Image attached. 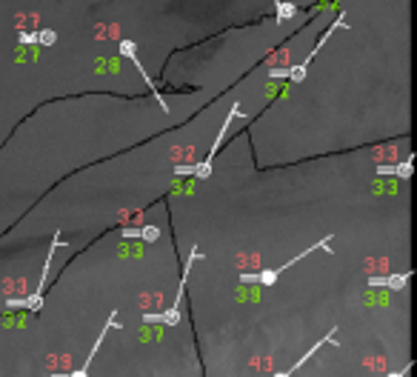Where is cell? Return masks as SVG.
I'll return each mask as SVG.
<instances>
[{"instance_id":"cell-12","label":"cell","mask_w":417,"mask_h":377,"mask_svg":"<svg viewBox=\"0 0 417 377\" xmlns=\"http://www.w3.org/2000/svg\"><path fill=\"white\" fill-rule=\"evenodd\" d=\"M294 15H297V6H294V3H283V0L277 3V18L280 20H289V18H294Z\"/></svg>"},{"instance_id":"cell-7","label":"cell","mask_w":417,"mask_h":377,"mask_svg":"<svg viewBox=\"0 0 417 377\" xmlns=\"http://www.w3.org/2000/svg\"><path fill=\"white\" fill-rule=\"evenodd\" d=\"M120 54L132 60V66H134V69H137V71H140V74H143V80H146V86H149V92H151V95H154V97H157V103L163 106L166 112H169V106H166V97H160V92H157V86H154V80L149 78V71H146V66H143V63L137 60V54H134V43H132V40H120Z\"/></svg>"},{"instance_id":"cell-15","label":"cell","mask_w":417,"mask_h":377,"mask_svg":"<svg viewBox=\"0 0 417 377\" xmlns=\"http://www.w3.org/2000/svg\"><path fill=\"white\" fill-rule=\"evenodd\" d=\"M408 368H411V366H406L403 371H389V374H369V377H406V374H408Z\"/></svg>"},{"instance_id":"cell-3","label":"cell","mask_w":417,"mask_h":377,"mask_svg":"<svg viewBox=\"0 0 417 377\" xmlns=\"http://www.w3.org/2000/svg\"><path fill=\"white\" fill-rule=\"evenodd\" d=\"M328 243H331V237H323V240H317L314 246H309V249H303L300 255H294L292 260H286L280 269H263V272H246V274H240V283H260V286H275L277 283V277L286 272V269H292L294 263H300L303 257H309L311 252H317V249H326V252H331L328 249Z\"/></svg>"},{"instance_id":"cell-1","label":"cell","mask_w":417,"mask_h":377,"mask_svg":"<svg viewBox=\"0 0 417 377\" xmlns=\"http://www.w3.org/2000/svg\"><path fill=\"white\" fill-rule=\"evenodd\" d=\"M240 103H234L231 106V112H229V117L223 120V126H220V132H217V140L212 143V152L206 155L200 163H189V166H175V175H189V177H200V180H206V177L212 175V160H214V155H217V149L223 146V140H226V134H229V126H231V120L234 117H240Z\"/></svg>"},{"instance_id":"cell-11","label":"cell","mask_w":417,"mask_h":377,"mask_svg":"<svg viewBox=\"0 0 417 377\" xmlns=\"http://www.w3.org/2000/svg\"><path fill=\"white\" fill-rule=\"evenodd\" d=\"M123 237H143L146 243H154L160 237V229L157 226H137V229H120Z\"/></svg>"},{"instance_id":"cell-4","label":"cell","mask_w":417,"mask_h":377,"mask_svg":"<svg viewBox=\"0 0 417 377\" xmlns=\"http://www.w3.org/2000/svg\"><path fill=\"white\" fill-rule=\"evenodd\" d=\"M57 249H63V237L60 235L52 237V249H49V255H46V266H43V272H40V283H37L35 294H29V297H12L6 306L9 309H29V312H40V309H43V291H46L49 272H52V255L57 252Z\"/></svg>"},{"instance_id":"cell-5","label":"cell","mask_w":417,"mask_h":377,"mask_svg":"<svg viewBox=\"0 0 417 377\" xmlns=\"http://www.w3.org/2000/svg\"><path fill=\"white\" fill-rule=\"evenodd\" d=\"M346 26H349V23H346V18H338L335 23H331V29H326V35L320 37V43L314 46V49H311V54H309V57H306V60L300 63V66H292V69H272V71H269V78H272V80H277V78H289L292 83H300V80L306 78V71H309V63L314 60V54H317L320 49L326 46V40H328L331 35H335L338 29H346Z\"/></svg>"},{"instance_id":"cell-13","label":"cell","mask_w":417,"mask_h":377,"mask_svg":"<svg viewBox=\"0 0 417 377\" xmlns=\"http://www.w3.org/2000/svg\"><path fill=\"white\" fill-rule=\"evenodd\" d=\"M54 40H57V35H54L52 29H37V43L40 46H52Z\"/></svg>"},{"instance_id":"cell-8","label":"cell","mask_w":417,"mask_h":377,"mask_svg":"<svg viewBox=\"0 0 417 377\" xmlns=\"http://www.w3.org/2000/svg\"><path fill=\"white\" fill-rule=\"evenodd\" d=\"M335 337H338V326H335V329H328V334H326V337H323V340H317V343H314V346H311V349L306 351V354H303V357L297 360V363H294L292 368H286V371H280V374H272V377H292L294 371H300V368L306 366V360H309V357H314V351H317L320 346H326V343H338V340H335Z\"/></svg>"},{"instance_id":"cell-16","label":"cell","mask_w":417,"mask_h":377,"mask_svg":"<svg viewBox=\"0 0 417 377\" xmlns=\"http://www.w3.org/2000/svg\"><path fill=\"white\" fill-rule=\"evenodd\" d=\"M275 3H280V0H275Z\"/></svg>"},{"instance_id":"cell-2","label":"cell","mask_w":417,"mask_h":377,"mask_svg":"<svg viewBox=\"0 0 417 377\" xmlns=\"http://www.w3.org/2000/svg\"><path fill=\"white\" fill-rule=\"evenodd\" d=\"M195 260H200V252H197V249H192V252H189L186 266H183V277H180V286H178V294H175V303H172V309H169V312H146V315H143V323L178 326V320H180V306H183V294H186V280H189V272H192Z\"/></svg>"},{"instance_id":"cell-9","label":"cell","mask_w":417,"mask_h":377,"mask_svg":"<svg viewBox=\"0 0 417 377\" xmlns=\"http://www.w3.org/2000/svg\"><path fill=\"white\" fill-rule=\"evenodd\" d=\"M411 272H400V274H389V277H369L372 289H391V291H403L406 289Z\"/></svg>"},{"instance_id":"cell-10","label":"cell","mask_w":417,"mask_h":377,"mask_svg":"<svg viewBox=\"0 0 417 377\" xmlns=\"http://www.w3.org/2000/svg\"><path fill=\"white\" fill-rule=\"evenodd\" d=\"M411 172H414V166H411V160H403V163H394V166H377V175H394V177H403V180H408L411 177Z\"/></svg>"},{"instance_id":"cell-14","label":"cell","mask_w":417,"mask_h":377,"mask_svg":"<svg viewBox=\"0 0 417 377\" xmlns=\"http://www.w3.org/2000/svg\"><path fill=\"white\" fill-rule=\"evenodd\" d=\"M18 40L20 43H26V46H32V43H37V32H20Z\"/></svg>"},{"instance_id":"cell-6","label":"cell","mask_w":417,"mask_h":377,"mask_svg":"<svg viewBox=\"0 0 417 377\" xmlns=\"http://www.w3.org/2000/svg\"><path fill=\"white\" fill-rule=\"evenodd\" d=\"M112 329H117V315L112 312V317L106 320V326H103V332L98 334V340H95V346H92V351H89V357L80 363V368H74L71 374H49V377H89V368H92V363H95V354H98V349L103 346V340H106V334L112 332Z\"/></svg>"}]
</instances>
